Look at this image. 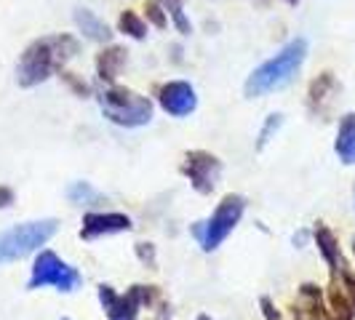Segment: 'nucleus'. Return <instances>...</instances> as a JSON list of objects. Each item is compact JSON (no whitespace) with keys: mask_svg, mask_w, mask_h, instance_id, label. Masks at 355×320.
I'll list each match as a JSON object with an SVG mask.
<instances>
[{"mask_svg":"<svg viewBox=\"0 0 355 320\" xmlns=\"http://www.w3.org/2000/svg\"><path fill=\"white\" fill-rule=\"evenodd\" d=\"M78 40L72 35H46L33 40L17 64V83L21 89H33L49 80L78 53Z\"/></svg>","mask_w":355,"mask_h":320,"instance_id":"nucleus-1","label":"nucleus"},{"mask_svg":"<svg viewBox=\"0 0 355 320\" xmlns=\"http://www.w3.org/2000/svg\"><path fill=\"white\" fill-rule=\"evenodd\" d=\"M304 56H307V40L304 37L291 40L272 59H267L265 64H259L257 70L251 72L246 86H243V94L249 99H257V96H265L270 91H278L288 86L291 78L302 67Z\"/></svg>","mask_w":355,"mask_h":320,"instance_id":"nucleus-2","label":"nucleus"},{"mask_svg":"<svg viewBox=\"0 0 355 320\" xmlns=\"http://www.w3.org/2000/svg\"><path fill=\"white\" fill-rule=\"evenodd\" d=\"M99 107L115 125L123 128H139L153 121V102L147 96H139L137 91L110 86L99 94Z\"/></svg>","mask_w":355,"mask_h":320,"instance_id":"nucleus-3","label":"nucleus"},{"mask_svg":"<svg viewBox=\"0 0 355 320\" xmlns=\"http://www.w3.org/2000/svg\"><path fill=\"white\" fill-rule=\"evenodd\" d=\"M56 235V219H40V222H24L11 230L0 232V265L24 259L27 254L46 246Z\"/></svg>","mask_w":355,"mask_h":320,"instance_id":"nucleus-4","label":"nucleus"},{"mask_svg":"<svg viewBox=\"0 0 355 320\" xmlns=\"http://www.w3.org/2000/svg\"><path fill=\"white\" fill-rule=\"evenodd\" d=\"M243 211H246V197L243 195L222 197V203H219L216 211L211 213V219H209V222H198L196 227H193V235L198 238L200 249L203 251L219 249V246L225 243V238L238 227Z\"/></svg>","mask_w":355,"mask_h":320,"instance_id":"nucleus-5","label":"nucleus"},{"mask_svg":"<svg viewBox=\"0 0 355 320\" xmlns=\"http://www.w3.org/2000/svg\"><path fill=\"white\" fill-rule=\"evenodd\" d=\"M80 281H83L80 272L67 265V262H62L53 251H40L35 265H33V275H30L27 288L35 291V288H43V285H53V288L70 294L80 285Z\"/></svg>","mask_w":355,"mask_h":320,"instance_id":"nucleus-6","label":"nucleus"},{"mask_svg":"<svg viewBox=\"0 0 355 320\" xmlns=\"http://www.w3.org/2000/svg\"><path fill=\"white\" fill-rule=\"evenodd\" d=\"M153 299H155L153 285H147V288L144 285H131L123 296L112 285H99V302L112 320H134L137 312L142 310V304H150Z\"/></svg>","mask_w":355,"mask_h":320,"instance_id":"nucleus-7","label":"nucleus"},{"mask_svg":"<svg viewBox=\"0 0 355 320\" xmlns=\"http://www.w3.org/2000/svg\"><path fill=\"white\" fill-rule=\"evenodd\" d=\"M182 174L190 179V184L200 195H209V193H214L216 181L222 177V163H219L216 155L206 152V150H193V152L184 155Z\"/></svg>","mask_w":355,"mask_h":320,"instance_id":"nucleus-8","label":"nucleus"},{"mask_svg":"<svg viewBox=\"0 0 355 320\" xmlns=\"http://www.w3.org/2000/svg\"><path fill=\"white\" fill-rule=\"evenodd\" d=\"M158 102L168 115L184 118V115H190L198 107V96H196V89H193L190 83H184V80H171V83L160 86Z\"/></svg>","mask_w":355,"mask_h":320,"instance_id":"nucleus-9","label":"nucleus"},{"mask_svg":"<svg viewBox=\"0 0 355 320\" xmlns=\"http://www.w3.org/2000/svg\"><path fill=\"white\" fill-rule=\"evenodd\" d=\"M131 230V219L125 213H86L83 216V227L80 238H99V235H115V232Z\"/></svg>","mask_w":355,"mask_h":320,"instance_id":"nucleus-10","label":"nucleus"},{"mask_svg":"<svg viewBox=\"0 0 355 320\" xmlns=\"http://www.w3.org/2000/svg\"><path fill=\"white\" fill-rule=\"evenodd\" d=\"M75 24H78V30L89 40H96V43H107L112 37L110 27L89 8H75Z\"/></svg>","mask_w":355,"mask_h":320,"instance_id":"nucleus-11","label":"nucleus"},{"mask_svg":"<svg viewBox=\"0 0 355 320\" xmlns=\"http://www.w3.org/2000/svg\"><path fill=\"white\" fill-rule=\"evenodd\" d=\"M123 64H125V48H121V46H110V48H105V51L96 56V72H99V78L105 83H112L121 75Z\"/></svg>","mask_w":355,"mask_h":320,"instance_id":"nucleus-12","label":"nucleus"},{"mask_svg":"<svg viewBox=\"0 0 355 320\" xmlns=\"http://www.w3.org/2000/svg\"><path fill=\"white\" fill-rule=\"evenodd\" d=\"M337 155L342 158V163L347 166H355V112L345 115L342 123H339V134H337Z\"/></svg>","mask_w":355,"mask_h":320,"instance_id":"nucleus-13","label":"nucleus"},{"mask_svg":"<svg viewBox=\"0 0 355 320\" xmlns=\"http://www.w3.org/2000/svg\"><path fill=\"white\" fill-rule=\"evenodd\" d=\"M315 243H318L320 254H323V259L329 262V267L337 272V267H339V246H337V238H334V232L329 230V227H323V224H318V227H315Z\"/></svg>","mask_w":355,"mask_h":320,"instance_id":"nucleus-14","label":"nucleus"},{"mask_svg":"<svg viewBox=\"0 0 355 320\" xmlns=\"http://www.w3.org/2000/svg\"><path fill=\"white\" fill-rule=\"evenodd\" d=\"M67 197H70L72 203H78V206H91V203H99L102 200V195L91 187L89 181H75V184H70L67 187Z\"/></svg>","mask_w":355,"mask_h":320,"instance_id":"nucleus-15","label":"nucleus"},{"mask_svg":"<svg viewBox=\"0 0 355 320\" xmlns=\"http://www.w3.org/2000/svg\"><path fill=\"white\" fill-rule=\"evenodd\" d=\"M118 27H121V33H125V35L134 37V40H142V37L147 35V24H144L142 19L137 17L134 11H125V14H121V19H118Z\"/></svg>","mask_w":355,"mask_h":320,"instance_id":"nucleus-16","label":"nucleus"},{"mask_svg":"<svg viewBox=\"0 0 355 320\" xmlns=\"http://www.w3.org/2000/svg\"><path fill=\"white\" fill-rule=\"evenodd\" d=\"M160 6H166V11L171 14V19H174V24H177V30L182 33V35H190V19L184 17V11H182V0H158Z\"/></svg>","mask_w":355,"mask_h":320,"instance_id":"nucleus-17","label":"nucleus"},{"mask_svg":"<svg viewBox=\"0 0 355 320\" xmlns=\"http://www.w3.org/2000/svg\"><path fill=\"white\" fill-rule=\"evenodd\" d=\"M331 310H334V320H353V304L347 302L339 291H331Z\"/></svg>","mask_w":355,"mask_h":320,"instance_id":"nucleus-18","label":"nucleus"},{"mask_svg":"<svg viewBox=\"0 0 355 320\" xmlns=\"http://www.w3.org/2000/svg\"><path fill=\"white\" fill-rule=\"evenodd\" d=\"M284 123V118L281 115H270L262 125V131H259V142H257V150H262L267 142H270V136H272V131H278V125Z\"/></svg>","mask_w":355,"mask_h":320,"instance_id":"nucleus-19","label":"nucleus"},{"mask_svg":"<svg viewBox=\"0 0 355 320\" xmlns=\"http://www.w3.org/2000/svg\"><path fill=\"white\" fill-rule=\"evenodd\" d=\"M144 11H147V19H150V21H153V24H155L158 30H166L168 19H166V14H163V6H160L158 0H150Z\"/></svg>","mask_w":355,"mask_h":320,"instance_id":"nucleus-20","label":"nucleus"},{"mask_svg":"<svg viewBox=\"0 0 355 320\" xmlns=\"http://www.w3.org/2000/svg\"><path fill=\"white\" fill-rule=\"evenodd\" d=\"M137 256H139L142 265L155 269V246L153 243H137Z\"/></svg>","mask_w":355,"mask_h":320,"instance_id":"nucleus-21","label":"nucleus"},{"mask_svg":"<svg viewBox=\"0 0 355 320\" xmlns=\"http://www.w3.org/2000/svg\"><path fill=\"white\" fill-rule=\"evenodd\" d=\"M345 288H347V302L353 304L355 310V275H350V272H345Z\"/></svg>","mask_w":355,"mask_h":320,"instance_id":"nucleus-22","label":"nucleus"},{"mask_svg":"<svg viewBox=\"0 0 355 320\" xmlns=\"http://www.w3.org/2000/svg\"><path fill=\"white\" fill-rule=\"evenodd\" d=\"M262 310H265V318L267 320H278L281 315H278V310L272 307V302L267 299V296H262Z\"/></svg>","mask_w":355,"mask_h":320,"instance_id":"nucleus-23","label":"nucleus"},{"mask_svg":"<svg viewBox=\"0 0 355 320\" xmlns=\"http://www.w3.org/2000/svg\"><path fill=\"white\" fill-rule=\"evenodd\" d=\"M64 80H67V83H70L72 89L78 91V94H80V96H86V94H89V86H86V83H80V80H75V78H72V75H64Z\"/></svg>","mask_w":355,"mask_h":320,"instance_id":"nucleus-24","label":"nucleus"},{"mask_svg":"<svg viewBox=\"0 0 355 320\" xmlns=\"http://www.w3.org/2000/svg\"><path fill=\"white\" fill-rule=\"evenodd\" d=\"M198 320H211L209 315H198Z\"/></svg>","mask_w":355,"mask_h":320,"instance_id":"nucleus-25","label":"nucleus"},{"mask_svg":"<svg viewBox=\"0 0 355 320\" xmlns=\"http://www.w3.org/2000/svg\"><path fill=\"white\" fill-rule=\"evenodd\" d=\"M288 3H297V0H288Z\"/></svg>","mask_w":355,"mask_h":320,"instance_id":"nucleus-26","label":"nucleus"},{"mask_svg":"<svg viewBox=\"0 0 355 320\" xmlns=\"http://www.w3.org/2000/svg\"><path fill=\"white\" fill-rule=\"evenodd\" d=\"M353 246H355V240H353Z\"/></svg>","mask_w":355,"mask_h":320,"instance_id":"nucleus-27","label":"nucleus"},{"mask_svg":"<svg viewBox=\"0 0 355 320\" xmlns=\"http://www.w3.org/2000/svg\"><path fill=\"white\" fill-rule=\"evenodd\" d=\"M64 320H67V318H64Z\"/></svg>","mask_w":355,"mask_h":320,"instance_id":"nucleus-28","label":"nucleus"}]
</instances>
